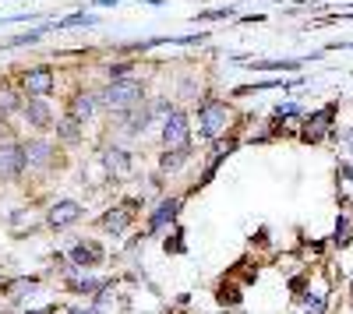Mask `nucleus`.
Here are the masks:
<instances>
[{
  "instance_id": "obj_1",
  "label": "nucleus",
  "mask_w": 353,
  "mask_h": 314,
  "mask_svg": "<svg viewBox=\"0 0 353 314\" xmlns=\"http://www.w3.org/2000/svg\"><path fill=\"white\" fill-rule=\"evenodd\" d=\"M103 103L117 113H128V109L141 106V85L134 78H113L103 92Z\"/></svg>"
},
{
  "instance_id": "obj_2",
  "label": "nucleus",
  "mask_w": 353,
  "mask_h": 314,
  "mask_svg": "<svg viewBox=\"0 0 353 314\" xmlns=\"http://www.w3.org/2000/svg\"><path fill=\"white\" fill-rule=\"evenodd\" d=\"M226 121H230V109L223 103H205L201 106V134L205 138H216L226 131Z\"/></svg>"
},
{
  "instance_id": "obj_3",
  "label": "nucleus",
  "mask_w": 353,
  "mask_h": 314,
  "mask_svg": "<svg viewBox=\"0 0 353 314\" xmlns=\"http://www.w3.org/2000/svg\"><path fill=\"white\" fill-rule=\"evenodd\" d=\"M163 141H166V149H188V117L181 109H173L166 124H163Z\"/></svg>"
},
{
  "instance_id": "obj_4",
  "label": "nucleus",
  "mask_w": 353,
  "mask_h": 314,
  "mask_svg": "<svg viewBox=\"0 0 353 314\" xmlns=\"http://www.w3.org/2000/svg\"><path fill=\"white\" fill-rule=\"evenodd\" d=\"M81 216H85V212H81L78 202H57V205L50 209V226H53V230H68V226H74Z\"/></svg>"
},
{
  "instance_id": "obj_5",
  "label": "nucleus",
  "mask_w": 353,
  "mask_h": 314,
  "mask_svg": "<svg viewBox=\"0 0 353 314\" xmlns=\"http://www.w3.org/2000/svg\"><path fill=\"white\" fill-rule=\"evenodd\" d=\"M21 89H25L28 96H46V92L53 89V74H50L46 67L25 71V74H21Z\"/></svg>"
},
{
  "instance_id": "obj_6",
  "label": "nucleus",
  "mask_w": 353,
  "mask_h": 314,
  "mask_svg": "<svg viewBox=\"0 0 353 314\" xmlns=\"http://www.w3.org/2000/svg\"><path fill=\"white\" fill-rule=\"evenodd\" d=\"M21 166H28L21 145H11V141H8V145H0V174L14 177V174H21Z\"/></svg>"
},
{
  "instance_id": "obj_7",
  "label": "nucleus",
  "mask_w": 353,
  "mask_h": 314,
  "mask_svg": "<svg viewBox=\"0 0 353 314\" xmlns=\"http://www.w3.org/2000/svg\"><path fill=\"white\" fill-rule=\"evenodd\" d=\"M332 113H336V106H325V109H318L314 117L304 124V141H318L321 134L329 131V124H332Z\"/></svg>"
},
{
  "instance_id": "obj_8",
  "label": "nucleus",
  "mask_w": 353,
  "mask_h": 314,
  "mask_svg": "<svg viewBox=\"0 0 353 314\" xmlns=\"http://www.w3.org/2000/svg\"><path fill=\"white\" fill-rule=\"evenodd\" d=\"M71 258H74L78 265H85V269H92V265L103 262V247H96L92 240H78V244L71 247Z\"/></svg>"
},
{
  "instance_id": "obj_9",
  "label": "nucleus",
  "mask_w": 353,
  "mask_h": 314,
  "mask_svg": "<svg viewBox=\"0 0 353 314\" xmlns=\"http://www.w3.org/2000/svg\"><path fill=\"white\" fill-rule=\"evenodd\" d=\"M53 159V149L46 145V141H28L25 145V163L28 166H50Z\"/></svg>"
},
{
  "instance_id": "obj_10",
  "label": "nucleus",
  "mask_w": 353,
  "mask_h": 314,
  "mask_svg": "<svg viewBox=\"0 0 353 314\" xmlns=\"http://www.w3.org/2000/svg\"><path fill=\"white\" fill-rule=\"evenodd\" d=\"M176 209H181V202H176V198H170V202H163V205L156 209V216L149 219V233H156L159 226L173 222V219H176Z\"/></svg>"
},
{
  "instance_id": "obj_11",
  "label": "nucleus",
  "mask_w": 353,
  "mask_h": 314,
  "mask_svg": "<svg viewBox=\"0 0 353 314\" xmlns=\"http://www.w3.org/2000/svg\"><path fill=\"white\" fill-rule=\"evenodd\" d=\"M128 222H131L128 209H110V212L99 219V226H103V230H110V233H124V230H128Z\"/></svg>"
},
{
  "instance_id": "obj_12",
  "label": "nucleus",
  "mask_w": 353,
  "mask_h": 314,
  "mask_svg": "<svg viewBox=\"0 0 353 314\" xmlns=\"http://www.w3.org/2000/svg\"><path fill=\"white\" fill-rule=\"evenodd\" d=\"M106 166L113 169L117 177H128V174H131V159H128V152H121V149H106Z\"/></svg>"
},
{
  "instance_id": "obj_13",
  "label": "nucleus",
  "mask_w": 353,
  "mask_h": 314,
  "mask_svg": "<svg viewBox=\"0 0 353 314\" xmlns=\"http://www.w3.org/2000/svg\"><path fill=\"white\" fill-rule=\"evenodd\" d=\"M92 109H96V96H74V103H71V117H78V121H88L92 117Z\"/></svg>"
},
{
  "instance_id": "obj_14",
  "label": "nucleus",
  "mask_w": 353,
  "mask_h": 314,
  "mask_svg": "<svg viewBox=\"0 0 353 314\" xmlns=\"http://www.w3.org/2000/svg\"><path fill=\"white\" fill-rule=\"evenodd\" d=\"M25 117L32 121L36 127H46L50 124V109H46V103H28L25 106Z\"/></svg>"
},
{
  "instance_id": "obj_15",
  "label": "nucleus",
  "mask_w": 353,
  "mask_h": 314,
  "mask_svg": "<svg viewBox=\"0 0 353 314\" xmlns=\"http://www.w3.org/2000/svg\"><path fill=\"white\" fill-rule=\"evenodd\" d=\"M301 61H258L254 71H297Z\"/></svg>"
},
{
  "instance_id": "obj_16",
  "label": "nucleus",
  "mask_w": 353,
  "mask_h": 314,
  "mask_svg": "<svg viewBox=\"0 0 353 314\" xmlns=\"http://www.w3.org/2000/svg\"><path fill=\"white\" fill-rule=\"evenodd\" d=\"M188 159V149H166V156H163V169H176Z\"/></svg>"
},
{
  "instance_id": "obj_17",
  "label": "nucleus",
  "mask_w": 353,
  "mask_h": 314,
  "mask_svg": "<svg viewBox=\"0 0 353 314\" xmlns=\"http://www.w3.org/2000/svg\"><path fill=\"white\" fill-rule=\"evenodd\" d=\"M14 109H18V96L11 89H0V113L8 117V113H14Z\"/></svg>"
},
{
  "instance_id": "obj_18",
  "label": "nucleus",
  "mask_w": 353,
  "mask_h": 314,
  "mask_svg": "<svg viewBox=\"0 0 353 314\" xmlns=\"http://www.w3.org/2000/svg\"><path fill=\"white\" fill-rule=\"evenodd\" d=\"M71 286H74V290H99V279H92V275H74Z\"/></svg>"
},
{
  "instance_id": "obj_19",
  "label": "nucleus",
  "mask_w": 353,
  "mask_h": 314,
  "mask_svg": "<svg viewBox=\"0 0 353 314\" xmlns=\"http://www.w3.org/2000/svg\"><path fill=\"white\" fill-rule=\"evenodd\" d=\"M78 127H81V121H78V117H68V121L61 124V134H64L68 141H74V138H78Z\"/></svg>"
},
{
  "instance_id": "obj_20",
  "label": "nucleus",
  "mask_w": 353,
  "mask_h": 314,
  "mask_svg": "<svg viewBox=\"0 0 353 314\" xmlns=\"http://www.w3.org/2000/svg\"><path fill=\"white\" fill-rule=\"evenodd\" d=\"M71 25H92V18H88V14H71L64 21H57V28H71Z\"/></svg>"
},
{
  "instance_id": "obj_21",
  "label": "nucleus",
  "mask_w": 353,
  "mask_h": 314,
  "mask_svg": "<svg viewBox=\"0 0 353 314\" xmlns=\"http://www.w3.org/2000/svg\"><path fill=\"white\" fill-rule=\"evenodd\" d=\"M32 286H36V279H18L14 286L8 290V293H11V297H18V293H25V290H32Z\"/></svg>"
},
{
  "instance_id": "obj_22",
  "label": "nucleus",
  "mask_w": 353,
  "mask_h": 314,
  "mask_svg": "<svg viewBox=\"0 0 353 314\" xmlns=\"http://www.w3.org/2000/svg\"><path fill=\"white\" fill-rule=\"evenodd\" d=\"M230 14H233V11L226 8V11H205L201 18H205V21H216V18H230Z\"/></svg>"
},
{
  "instance_id": "obj_23",
  "label": "nucleus",
  "mask_w": 353,
  "mask_h": 314,
  "mask_svg": "<svg viewBox=\"0 0 353 314\" xmlns=\"http://www.w3.org/2000/svg\"><path fill=\"white\" fill-rule=\"evenodd\" d=\"M346 145H350V152H353V131L346 134Z\"/></svg>"
},
{
  "instance_id": "obj_24",
  "label": "nucleus",
  "mask_w": 353,
  "mask_h": 314,
  "mask_svg": "<svg viewBox=\"0 0 353 314\" xmlns=\"http://www.w3.org/2000/svg\"><path fill=\"white\" fill-rule=\"evenodd\" d=\"M0 286H4V279H0Z\"/></svg>"
}]
</instances>
